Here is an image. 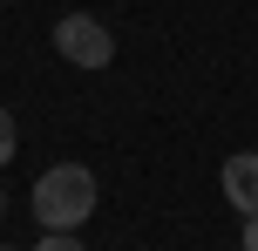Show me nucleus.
Wrapping results in <instances>:
<instances>
[{
    "label": "nucleus",
    "mask_w": 258,
    "mask_h": 251,
    "mask_svg": "<svg viewBox=\"0 0 258 251\" xmlns=\"http://www.w3.org/2000/svg\"><path fill=\"white\" fill-rule=\"evenodd\" d=\"M95 197H102V184L89 163H48L34 177V217L48 231H82L95 217Z\"/></svg>",
    "instance_id": "nucleus-1"
},
{
    "label": "nucleus",
    "mask_w": 258,
    "mask_h": 251,
    "mask_svg": "<svg viewBox=\"0 0 258 251\" xmlns=\"http://www.w3.org/2000/svg\"><path fill=\"white\" fill-rule=\"evenodd\" d=\"M54 54H61L68 68H95V75H102V68L116 61V34H109L95 14H61V21H54Z\"/></svg>",
    "instance_id": "nucleus-2"
},
{
    "label": "nucleus",
    "mask_w": 258,
    "mask_h": 251,
    "mask_svg": "<svg viewBox=\"0 0 258 251\" xmlns=\"http://www.w3.org/2000/svg\"><path fill=\"white\" fill-rule=\"evenodd\" d=\"M224 204H231L238 217H258V149H238V156H224Z\"/></svg>",
    "instance_id": "nucleus-3"
},
{
    "label": "nucleus",
    "mask_w": 258,
    "mask_h": 251,
    "mask_svg": "<svg viewBox=\"0 0 258 251\" xmlns=\"http://www.w3.org/2000/svg\"><path fill=\"white\" fill-rule=\"evenodd\" d=\"M14 149H21V129H14V109H0V163H14Z\"/></svg>",
    "instance_id": "nucleus-4"
},
{
    "label": "nucleus",
    "mask_w": 258,
    "mask_h": 251,
    "mask_svg": "<svg viewBox=\"0 0 258 251\" xmlns=\"http://www.w3.org/2000/svg\"><path fill=\"white\" fill-rule=\"evenodd\" d=\"M34 251H89V244H82V238H75V231H48V238H41Z\"/></svg>",
    "instance_id": "nucleus-5"
},
{
    "label": "nucleus",
    "mask_w": 258,
    "mask_h": 251,
    "mask_svg": "<svg viewBox=\"0 0 258 251\" xmlns=\"http://www.w3.org/2000/svg\"><path fill=\"white\" fill-rule=\"evenodd\" d=\"M245 251H258V217H245Z\"/></svg>",
    "instance_id": "nucleus-6"
},
{
    "label": "nucleus",
    "mask_w": 258,
    "mask_h": 251,
    "mask_svg": "<svg viewBox=\"0 0 258 251\" xmlns=\"http://www.w3.org/2000/svg\"><path fill=\"white\" fill-rule=\"evenodd\" d=\"M0 211H7V190H0Z\"/></svg>",
    "instance_id": "nucleus-7"
},
{
    "label": "nucleus",
    "mask_w": 258,
    "mask_h": 251,
    "mask_svg": "<svg viewBox=\"0 0 258 251\" xmlns=\"http://www.w3.org/2000/svg\"><path fill=\"white\" fill-rule=\"evenodd\" d=\"M0 251H14V244H0Z\"/></svg>",
    "instance_id": "nucleus-8"
}]
</instances>
